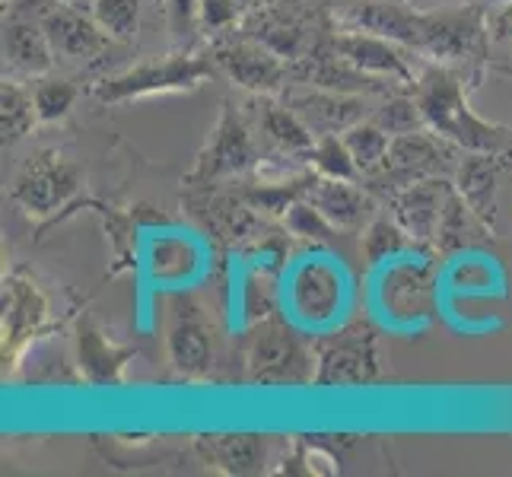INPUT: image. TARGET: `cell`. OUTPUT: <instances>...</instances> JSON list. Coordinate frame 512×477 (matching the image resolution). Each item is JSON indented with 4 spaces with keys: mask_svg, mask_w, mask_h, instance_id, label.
<instances>
[{
    "mask_svg": "<svg viewBox=\"0 0 512 477\" xmlns=\"http://www.w3.org/2000/svg\"><path fill=\"white\" fill-rule=\"evenodd\" d=\"M303 159H309L312 169L319 172V175H328V179H347V182H353L360 175L357 159L350 156L344 137H338V134L315 137L312 150Z\"/></svg>",
    "mask_w": 512,
    "mask_h": 477,
    "instance_id": "cell-30",
    "label": "cell"
},
{
    "mask_svg": "<svg viewBox=\"0 0 512 477\" xmlns=\"http://www.w3.org/2000/svg\"><path fill=\"white\" fill-rule=\"evenodd\" d=\"M83 182V172L70 156L58 150H45L23 166V172L13 182V201L20 204L26 214L45 217L55 214L77 194Z\"/></svg>",
    "mask_w": 512,
    "mask_h": 477,
    "instance_id": "cell-8",
    "label": "cell"
},
{
    "mask_svg": "<svg viewBox=\"0 0 512 477\" xmlns=\"http://www.w3.org/2000/svg\"><path fill=\"white\" fill-rule=\"evenodd\" d=\"M287 105L306 121L309 131L315 137L325 134H344L347 128L360 125L366 118V102L363 96H350V93H334L325 86H290L287 90Z\"/></svg>",
    "mask_w": 512,
    "mask_h": 477,
    "instance_id": "cell-14",
    "label": "cell"
},
{
    "mask_svg": "<svg viewBox=\"0 0 512 477\" xmlns=\"http://www.w3.org/2000/svg\"><path fill=\"white\" fill-rule=\"evenodd\" d=\"M414 249H417V242L404 233V226L398 220H385V217L369 220L363 229V239H360V252L369 268H379V264L404 258Z\"/></svg>",
    "mask_w": 512,
    "mask_h": 477,
    "instance_id": "cell-26",
    "label": "cell"
},
{
    "mask_svg": "<svg viewBox=\"0 0 512 477\" xmlns=\"http://www.w3.org/2000/svg\"><path fill=\"white\" fill-rule=\"evenodd\" d=\"M214 61L236 86L258 96L284 90L290 80V61H284L268 45H261L252 35H236L214 45Z\"/></svg>",
    "mask_w": 512,
    "mask_h": 477,
    "instance_id": "cell-9",
    "label": "cell"
},
{
    "mask_svg": "<svg viewBox=\"0 0 512 477\" xmlns=\"http://www.w3.org/2000/svg\"><path fill=\"white\" fill-rule=\"evenodd\" d=\"M414 96L427 128L446 137L449 144L462 147L468 153H506L512 156V131L490 125V121L478 118L468 105V90L462 77L455 70L436 64L423 70L417 77Z\"/></svg>",
    "mask_w": 512,
    "mask_h": 477,
    "instance_id": "cell-2",
    "label": "cell"
},
{
    "mask_svg": "<svg viewBox=\"0 0 512 477\" xmlns=\"http://www.w3.org/2000/svg\"><path fill=\"white\" fill-rule=\"evenodd\" d=\"M506 159V153H471L458 163L455 172V191L462 194L468 207L487 226H493V220H497V179Z\"/></svg>",
    "mask_w": 512,
    "mask_h": 477,
    "instance_id": "cell-19",
    "label": "cell"
},
{
    "mask_svg": "<svg viewBox=\"0 0 512 477\" xmlns=\"http://www.w3.org/2000/svg\"><path fill=\"white\" fill-rule=\"evenodd\" d=\"M373 121L388 134H411V131H423L427 128V118H423L417 96H388L379 109L373 112Z\"/></svg>",
    "mask_w": 512,
    "mask_h": 477,
    "instance_id": "cell-31",
    "label": "cell"
},
{
    "mask_svg": "<svg viewBox=\"0 0 512 477\" xmlns=\"http://www.w3.org/2000/svg\"><path fill=\"white\" fill-rule=\"evenodd\" d=\"M169 360L182 376H204L214 363L210 328L198 312H179L169 328Z\"/></svg>",
    "mask_w": 512,
    "mask_h": 477,
    "instance_id": "cell-22",
    "label": "cell"
},
{
    "mask_svg": "<svg viewBox=\"0 0 512 477\" xmlns=\"http://www.w3.org/2000/svg\"><path fill=\"white\" fill-rule=\"evenodd\" d=\"M194 268V255L188 249V242L182 239H163L153 245L150 255V271L160 280H182Z\"/></svg>",
    "mask_w": 512,
    "mask_h": 477,
    "instance_id": "cell-35",
    "label": "cell"
},
{
    "mask_svg": "<svg viewBox=\"0 0 512 477\" xmlns=\"http://www.w3.org/2000/svg\"><path fill=\"white\" fill-rule=\"evenodd\" d=\"M344 277L338 268H331L322 258H309L299 264L287 284V299L293 318L303 325H325L341 309Z\"/></svg>",
    "mask_w": 512,
    "mask_h": 477,
    "instance_id": "cell-12",
    "label": "cell"
},
{
    "mask_svg": "<svg viewBox=\"0 0 512 477\" xmlns=\"http://www.w3.org/2000/svg\"><path fill=\"white\" fill-rule=\"evenodd\" d=\"M344 23L363 32H376L382 39L420 51L439 64L481 55L484 35L490 32L487 13L481 7L420 13L408 4H395V0H366L344 16Z\"/></svg>",
    "mask_w": 512,
    "mask_h": 477,
    "instance_id": "cell-1",
    "label": "cell"
},
{
    "mask_svg": "<svg viewBox=\"0 0 512 477\" xmlns=\"http://www.w3.org/2000/svg\"><path fill=\"white\" fill-rule=\"evenodd\" d=\"M449 166H452V144L446 137H439L436 131L423 128V131L392 137L385 166L373 175V179L376 182H395L404 188L411 182L443 175Z\"/></svg>",
    "mask_w": 512,
    "mask_h": 477,
    "instance_id": "cell-10",
    "label": "cell"
},
{
    "mask_svg": "<svg viewBox=\"0 0 512 477\" xmlns=\"http://www.w3.org/2000/svg\"><path fill=\"white\" fill-rule=\"evenodd\" d=\"M214 55H169L163 61H144L128 67L125 74L105 77L96 83L93 96L99 102H128V99H147V96H166V93H188L214 74Z\"/></svg>",
    "mask_w": 512,
    "mask_h": 477,
    "instance_id": "cell-3",
    "label": "cell"
},
{
    "mask_svg": "<svg viewBox=\"0 0 512 477\" xmlns=\"http://www.w3.org/2000/svg\"><path fill=\"white\" fill-rule=\"evenodd\" d=\"M242 306L252 322H264L277 306V280L268 271H252L242 280Z\"/></svg>",
    "mask_w": 512,
    "mask_h": 477,
    "instance_id": "cell-34",
    "label": "cell"
},
{
    "mask_svg": "<svg viewBox=\"0 0 512 477\" xmlns=\"http://www.w3.org/2000/svg\"><path fill=\"white\" fill-rule=\"evenodd\" d=\"M306 198L338 229H360L363 223H369V214H373L369 194L347 179H328V175L315 179L312 175Z\"/></svg>",
    "mask_w": 512,
    "mask_h": 477,
    "instance_id": "cell-20",
    "label": "cell"
},
{
    "mask_svg": "<svg viewBox=\"0 0 512 477\" xmlns=\"http://www.w3.org/2000/svg\"><path fill=\"white\" fill-rule=\"evenodd\" d=\"M70 4H74V0H70Z\"/></svg>",
    "mask_w": 512,
    "mask_h": 477,
    "instance_id": "cell-42",
    "label": "cell"
},
{
    "mask_svg": "<svg viewBox=\"0 0 512 477\" xmlns=\"http://www.w3.org/2000/svg\"><path fill=\"white\" fill-rule=\"evenodd\" d=\"M449 191H452V185L443 179V175H433V179H420V182L404 185L392 198L395 220L404 226V233H408L417 245L436 242Z\"/></svg>",
    "mask_w": 512,
    "mask_h": 477,
    "instance_id": "cell-17",
    "label": "cell"
},
{
    "mask_svg": "<svg viewBox=\"0 0 512 477\" xmlns=\"http://www.w3.org/2000/svg\"><path fill=\"white\" fill-rule=\"evenodd\" d=\"M245 16V0H201V29L229 32Z\"/></svg>",
    "mask_w": 512,
    "mask_h": 477,
    "instance_id": "cell-37",
    "label": "cell"
},
{
    "mask_svg": "<svg viewBox=\"0 0 512 477\" xmlns=\"http://www.w3.org/2000/svg\"><path fill=\"white\" fill-rule=\"evenodd\" d=\"M35 112H39V121H61L70 109H74L77 90L67 80H42L35 86Z\"/></svg>",
    "mask_w": 512,
    "mask_h": 477,
    "instance_id": "cell-36",
    "label": "cell"
},
{
    "mask_svg": "<svg viewBox=\"0 0 512 477\" xmlns=\"http://www.w3.org/2000/svg\"><path fill=\"white\" fill-rule=\"evenodd\" d=\"M379 338L357 322L328 334L315 347V385H366L379 379Z\"/></svg>",
    "mask_w": 512,
    "mask_h": 477,
    "instance_id": "cell-6",
    "label": "cell"
},
{
    "mask_svg": "<svg viewBox=\"0 0 512 477\" xmlns=\"http://www.w3.org/2000/svg\"><path fill=\"white\" fill-rule=\"evenodd\" d=\"M319 10L306 0H274L245 16L242 32L268 45L274 55L296 64L315 55L325 42L319 39Z\"/></svg>",
    "mask_w": 512,
    "mask_h": 477,
    "instance_id": "cell-5",
    "label": "cell"
},
{
    "mask_svg": "<svg viewBox=\"0 0 512 477\" xmlns=\"http://www.w3.org/2000/svg\"><path fill=\"white\" fill-rule=\"evenodd\" d=\"M140 13H144V0H96L93 4V16L99 20V26L121 42L137 35Z\"/></svg>",
    "mask_w": 512,
    "mask_h": 477,
    "instance_id": "cell-32",
    "label": "cell"
},
{
    "mask_svg": "<svg viewBox=\"0 0 512 477\" xmlns=\"http://www.w3.org/2000/svg\"><path fill=\"white\" fill-rule=\"evenodd\" d=\"M376 303L395 328H420L436 315V268L430 261L404 255L385 264Z\"/></svg>",
    "mask_w": 512,
    "mask_h": 477,
    "instance_id": "cell-4",
    "label": "cell"
},
{
    "mask_svg": "<svg viewBox=\"0 0 512 477\" xmlns=\"http://www.w3.org/2000/svg\"><path fill=\"white\" fill-rule=\"evenodd\" d=\"M284 226L296 239H306V242H331L334 229H338L309 198H299L284 210Z\"/></svg>",
    "mask_w": 512,
    "mask_h": 477,
    "instance_id": "cell-33",
    "label": "cell"
},
{
    "mask_svg": "<svg viewBox=\"0 0 512 477\" xmlns=\"http://www.w3.org/2000/svg\"><path fill=\"white\" fill-rule=\"evenodd\" d=\"M328 48L334 55L347 58L350 64H357L366 74H376L388 83H398L404 90H414L417 86V77L404 58L401 45L382 39L376 32H363V29H347V32H338L328 39Z\"/></svg>",
    "mask_w": 512,
    "mask_h": 477,
    "instance_id": "cell-13",
    "label": "cell"
},
{
    "mask_svg": "<svg viewBox=\"0 0 512 477\" xmlns=\"http://www.w3.org/2000/svg\"><path fill=\"white\" fill-rule=\"evenodd\" d=\"M48 303L42 290L26 277H10L4 284V357L13 353L29 334L45 322Z\"/></svg>",
    "mask_w": 512,
    "mask_h": 477,
    "instance_id": "cell-21",
    "label": "cell"
},
{
    "mask_svg": "<svg viewBox=\"0 0 512 477\" xmlns=\"http://www.w3.org/2000/svg\"><path fill=\"white\" fill-rule=\"evenodd\" d=\"M290 77H296L299 83H312V86H325V90L334 93H350V96H385L388 93V80L366 74L357 64H350L347 58L334 55L328 48V42L309 55L306 61L290 64Z\"/></svg>",
    "mask_w": 512,
    "mask_h": 477,
    "instance_id": "cell-16",
    "label": "cell"
},
{
    "mask_svg": "<svg viewBox=\"0 0 512 477\" xmlns=\"http://www.w3.org/2000/svg\"><path fill=\"white\" fill-rule=\"evenodd\" d=\"M344 144L350 150V156L357 159L360 175H376L385 159H388V147H392V137H388L376 121H360V125L347 128L344 134Z\"/></svg>",
    "mask_w": 512,
    "mask_h": 477,
    "instance_id": "cell-28",
    "label": "cell"
},
{
    "mask_svg": "<svg viewBox=\"0 0 512 477\" xmlns=\"http://www.w3.org/2000/svg\"><path fill=\"white\" fill-rule=\"evenodd\" d=\"M490 233H493V226H487L478 214H474L468 201L452 188L446 198V207H443V220H439V233H436L439 249L462 252V249H471L474 242H487Z\"/></svg>",
    "mask_w": 512,
    "mask_h": 477,
    "instance_id": "cell-25",
    "label": "cell"
},
{
    "mask_svg": "<svg viewBox=\"0 0 512 477\" xmlns=\"http://www.w3.org/2000/svg\"><path fill=\"white\" fill-rule=\"evenodd\" d=\"M35 121H39L35 99L23 90V86L4 80V90H0V134H4V144L23 140Z\"/></svg>",
    "mask_w": 512,
    "mask_h": 477,
    "instance_id": "cell-29",
    "label": "cell"
},
{
    "mask_svg": "<svg viewBox=\"0 0 512 477\" xmlns=\"http://www.w3.org/2000/svg\"><path fill=\"white\" fill-rule=\"evenodd\" d=\"M128 360V350H118L109 344V338L90 325H80V366L86 369V379L105 385V382H118L121 379V366Z\"/></svg>",
    "mask_w": 512,
    "mask_h": 477,
    "instance_id": "cell-27",
    "label": "cell"
},
{
    "mask_svg": "<svg viewBox=\"0 0 512 477\" xmlns=\"http://www.w3.org/2000/svg\"><path fill=\"white\" fill-rule=\"evenodd\" d=\"M497 4H503V0H497Z\"/></svg>",
    "mask_w": 512,
    "mask_h": 477,
    "instance_id": "cell-41",
    "label": "cell"
},
{
    "mask_svg": "<svg viewBox=\"0 0 512 477\" xmlns=\"http://www.w3.org/2000/svg\"><path fill=\"white\" fill-rule=\"evenodd\" d=\"M4 58L16 70V74L26 77H42L55 64V51L42 29V20L13 10L10 20L4 23Z\"/></svg>",
    "mask_w": 512,
    "mask_h": 477,
    "instance_id": "cell-18",
    "label": "cell"
},
{
    "mask_svg": "<svg viewBox=\"0 0 512 477\" xmlns=\"http://www.w3.org/2000/svg\"><path fill=\"white\" fill-rule=\"evenodd\" d=\"M249 379L261 385H299L312 382L315 357L296 338V331L277 318H264L249 344Z\"/></svg>",
    "mask_w": 512,
    "mask_h": 477,
    "instance_id": "cell-7",
    "label": "cell"
},
{
    "mask_svg": "<svg viewBox=\"0 0 512 477\" xmlns=\"http://www.w3.org/2000/svg\"><path fill=\"white\" fill-rule=\"evenodd\" d=\"M252 4H258V7H264V4H274V0H252Z\"/></svg>",
    "mask_w": 512,
    "mask_h": 477,
    "instance_id": "cell-40",
    "label": "cell"
},
{
    "mask_svg": "<svg viewBox=\"0 0 512 477\" xmlns=\"http://www.w3.org/2000/svg\"><path fill=\"white\" fill-rule=\"evenodd\" d=\"M198 449L204 452L207 462H214L226 474H252L264 462V443L261 436L249 433H217L201 436Z\"/></svg>",
    "mask_w": 512,
    "mask_h": 477,
    "instance_id": "cell-24",
    "label": "cell"
},
{
    "mask_svg": "<svg viewBox=\"0 0 512 477\" xmlns=\"http://www.w3.org/2000/svg\"><path fill=\"white\" fill-rule=\"evenodd\" d=\"M255 147H252V134L245 128V121L223 105V115L217 121L214 134H210L207 150L198 156V166L191 172V182H210L220 179V175H233L242 172L245 166H252Z\"/></svg>",
    "mask_w": 512,
    "mask_h": 477,
    "instance_id": "cell-15",
    "label": "cell"
},
{
    "mask_svg": "<svg viewBox=\"0 0 512 477\" xmlns=\"http://www.w3.org/2000/svg\"><path fill=\"white\" fill-rule=\"evenodd\" d=\"M42 29L51 42V51L61 61H90L109 48L112 35L99 26L96 16L83 13L70 0H51L42 10Z\"/></svg>",
    "mask_w": 512,
    "mask_h": 477,
    "instance_id": "cell-11",
    "label": "cell"
},
{
    "mask_svg": "<svg viewBox=\"0 0 512 477\" xmlns=\"http://www.w3.org/2000/svg\"><path fill=\"white\" fill-rule=\"evenodd\" d=\"M487 29L493 32V39L512 45V0H503V4L487 16Z\"/></svg>",
    "mask_w": 512,
    "mask_h": 477,
    "instance_id": "cell-39",
    "label": "cell"
},
{
    "mask_svg": "<svg viewBox=\"0 0 512 477\" xmlns=\"http://www.w3.org/2000/svg\"><path fill=\"white\" fill-rule=\"evenodd\" d=\"M169 32L175 42L188 39L194 26H201V0H166Z\"/></svg>",
    "mask_w": 512,
    "mask_h": 477,
    "instance_id": "cell-38",
    "label": "cell"
},
{
    "mask_svg": "<svg viewBox=\"0 0 512 477\" xmlns=\"http://www.w3.org/2000/svg\"><path fill=\"white\" fill-rule=\"evenodd\" d=\"M255 118H258V128L261 134L271 140L274 147L296 153V156H306L315 144V134L309 131V125L299 118L290 105H277L271 99H258L255 105Z\"/></svg>",
    "mask_w": 512,
    "mask_h": 477,
    "instance_id": "cell-23",
    "label": "cell"
}]
</instances>
